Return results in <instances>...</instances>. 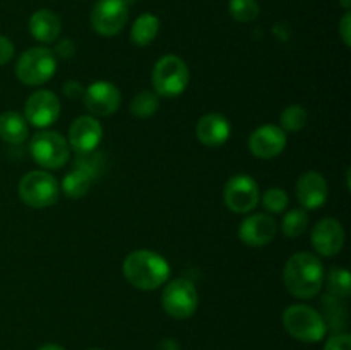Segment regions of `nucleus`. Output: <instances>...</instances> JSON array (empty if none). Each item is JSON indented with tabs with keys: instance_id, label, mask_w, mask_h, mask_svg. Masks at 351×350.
<instances>
[{
	"instance_id": "nucleus-33",
	"label": "nucleus",
	"mask_w": 351,
	"mask_h": 350,
	"mask_svg": "<svg viewBox=\"0 0 351 350\" xmlns=\"http://www.w3.org/2000/svg\"><path fill=\"white\" fill-rule=\"evenodd\" d=\"M62 89H64V95L67 96V98L77 100V98H82L86 88L81 84V82H77V81H67Z\"/></svg>"
},
{
	"instance_id": "nucleus-8",
	"label": "nucleus",
	"mask_w": 351,
	"mask_h": 350,
	"mask_svg": "<svg viewBox=\"0 0 351 350\" xmlns=\"http://www.w3.org/2000/svg\"><path fill=\"white\" fill-rule=\"evenodd\" d=\"M161 305L173 319H187L199 307V294L195 285L187 278H175L165 283Z\"/></svg>"
},
{
	"instance_id": "nucleus-13",
	"label": "nucleus",
	"mask_w": 351,
	"mask_h": 350,
	"mask_svg": "<svg viewBox=\"0 0 351 350\" xmlns=\"http://www.w3.org/2000/svg\"><path fill=\"white\" fill-rule=\"evenodd\" d=\"M345 229L336 218H322L314 225L311 233L312 247L322 257H332L345 246Z\"/></svg>"
},
{
	"instance_id": "nucleus-30",
	"label": "nucleus",
	"mask_w": 351,
	"mask_h": 350,
	"mask_svg": "<svg viewBox=\"0 0 351 350\" xmlns=\"http://www.w3.org/2000/svg\"><path fill=\"white\" fill-rule=\"evenodd\" d=\"M324 350H351V336L348 333H335L326 342Z\"/></svg>"
},
{
	"instance_id": "nucleus-15",
	"label": "nucleus",
	"mask_w": 351,
	"mask_h": 350,
	"mask_svg": "<svg viewBox=\"0 0 351 350\" xmlns=\"http://www.w3.org/2000/svg\"><path fill=\"white\" fill-rule=\"evenodd\" d=\"M103 139V127L96 117L82 115L72 122L69 129V148L75 153H91L96 151Z\"/></svg>"
},
{
	"instance_id": "nucleus-3",
	"label": "nucleus",
	"mask_w": 351,
	"mask_h": 350,
	"mask_svg": "<svg viewBox=\"0 0 351 350\" xmlns=\"http://www.w3.org/2000/svg\"><path fill=\"white\" fill-rule=\"evenodd\" d=\"M283 326L288 335L304 343L321 342L328 331V323L317 309L307 304H293L285 309Z\"/></svg>"
},
{
	"instance_id": "nucleus-2",
	"label": "nucleus",
	"mask_w": 351,
	"mask_h": 350,
	"mask_svg": "<svg viewBox=\"0 0 351 350\" xmlns=\"http://www.w3.org/2000/svg\"><path fill=\"white\" fill-rule=\"evenodd\" d=\"M122 271L125 280L134 288L153 292L163 287L170 278V264L161 254L147 249H137L127 254Z\"/></svg>"
},
{
	"instance_id": "nucleus-18",
	"label": "nucleus",
	"mask_w": 351,
	"mask_h": 350,
	"mask_svg": "<svg viewBox=\"0 0 351 350\" xmlns=\"http://www.w3.org/2000/svg\"><path fill=\"white\" fill-rule=\"evenodd\" d=\"M232 124L221 113H208L201 117L195 126V137L206 148L223 146L230 139Z\"/></svg>"
},
{
	"instance_id": "nucleus-10",
	"label": "nucleus",
	"mask_w": 351,
	"mask_h": 350,
	"mask_svg": "<svg viewBox=\"0 0 351 350\" xmlns=\"http://www.w3.org/2000/svg\"><path fill=\"white\" fill-rule=\"evenodd\" d=\"M129 19V5L122 0H99L91 10V26L101 36H115Z\"/></svg>"
},
{
	"instance_id": "nucleus-21",
	"label": "nucleus",
	"mask_w": 351,
	"mask_h": 350,
	"mask_svg": "<svg viewBox=\"0 0 351 350\" xmlns=\"http://www.w3.org/2000/svg\"><path fill=\"white\" fill-rule=\"evenodd\" d=\"M160 19L154 14H141L132 24L130 30V41L137 47H147L154 41L158 31H160Z\"/></svg>"
},
{
	"instance_id": "nucleus-32",
	"label": "nucleus",
	"mask_w": 351,
	"mask_h": 350,
	"mask_svg": "<svg viewBox=\"0 0 351 350\" xmlns=\"http://www.w3.org/2000/svg\"><path fill=\"white\" fill-rule=\"evenodd\" d=\"M339 36H341L343 43L346 47H351V14L350 10H346V14L343 16L341 23H339Z\"/></svg>"
},
{
	"instance_id": "nucleus-29",
	"label": "nucleus",
	"mask_w": 351,
	"mask_h": 350,
	"mask_svg": "<svg viewBox=\"0 0 351 350\" xmlns=\"http://www.w3.org/2000/svg\"><path fill=\"white\" fill-rule=\"evenodd\" d=\"M261 201L266 211L269 213H283L288 208V194L281 187H271L261 196Z\"/></svg>"
},
{
	"instance_id": "nucleus-25",
	"label": "nucleus",
	"mask_w": 351,
	"mask_h": 350,
	"mask_svg": "<svg viewBox=\"0 0 351 350\" xmlns=\"http://www.w3.org/2000/svg\"><path fill=\"white\" fill-rule=\"evenodd\" d=\"M324 278L328 281V292L335 299H346L351 294V277L346 268H332Z\"/></svg>"
},
{
	"instance_id": "nucleus-23",
	"label": "nucleus",
	"mask_w": 351,
	"mask_h": 350,
	"mask_svg": "<svg viewBox=\"0 0 351 350\" xmlns=\"http://www.w3.org/2000/svg\"><path fill=\"white\" fill-rule=\"evenodd\" d=\"M158 106H160V96L154 91L144 89L137 93L130 102V113L137 119H149L158 112Z\"/></svg>"
},
{
	"instance_id": "nucleus-24",
	"label": "nucleus",
	"mask_w": 351,
	"mask_h": 350,
	"mask_svg": "<svg viewBox=\"0 0 351 350\" xmlns=\"http://www.w3.org/2000/svg\"><path fill=\"white\" fill-rule=\"evenodd\" d=\"M308 226V216L307 209L295 208L290 209L287 215L281 220V232L288 237V239H297V237L304 235V232Z\"/></svg>"
},
{
	"instance_id": "nucleus-9",
	"label": "nucleus",
	"mask_w": 351,
	"mask_h": 350,
	"mask_svg": "<svg viewBox=\"0 0 351 350\" xmlns=\"http://www.w3.org/2000/svg\"><path fill=\"white\" fill-rule=\"evenodd\" d=\"M261 201L259 184L247 174H235L223 187V202L233 213H250Z\"/></svg>"
},
{
	"instance_id": "nucleus-28",
	"label": "nucleus",
	"mask_w": 351,
	"mask_h": 350,
	"mask_svg": "<svg viewBox=\"0 0 351 350\" xmlns=\"http://www.w3.org/2000/svg\"><path fill=\"white\" fill-rule=\"evenodd\" d=\"M74 168L84 172L91 180H95L103 170V156L98 154L96 151H91V153H81L75 156Z\"/></svg>"
},
{
	"instance_id": "nucleus-37",
	"label": "nucleus",
	"mask_w": 351,
	"mask_h": 350,
	"mask_svg": "<svg viewBox=\"0 0 351 350\" xmlns=\"http://www.w3.org/2000/svg\"><path fill=\"white\" fill-rule=\"evenodd\" d=\"M339 2H341V5L345 7L346 10H350V7H351V0H339Z\"/></svg>"
},
{
	"instance_id": "nucleus-11",
	"label": "nucleus",
	"mask_w": 351,
	"mask_h": 350,
	"mask_svg": "<svg viewBox=\"0 0 351 350\" xmlns=\"http://www.w3.org/2000/svg\"><path fill=\"white\" fill-rule=\"evenodd\" d=\"M60 100L53 91L40 89L29 95L24 105V119L27 124L45 129V127L53 126L60 117Z\"/></svg>"
},
{
	"instance_id": "nucleus-34",
	"label": "nucleus",
	"mask_w": 351,
	"mask_h": 350,
	"mask_svg": "<svg viewBox=\"0 0 351 350\" xmlns=\"http://www.w3.org/2000/svg\"><path fill=\"white\" fill-rule=\"evenodd\" d=\"M74 51H75L74 41L69 40V38H64L62 41H58V45H57V48H55L53 54L58 55V57H62V58H71L72 55H74Z\"/></svg>"
},
{
	"instance_id": "nucleus-12",
	"label": "nucleus",
	"mask_w": 351,
	"mask_h": 350,
	"mask_svg": "<svg viewBox=\"0 0 351 350\" xmlns=\"http://www.w3.org/2000/svg\"><path fill=\"white\" fill-rule=\"evenodd\" d=\"M82 102L93 117H108L119 110L122 95L115 84L108 81H96L84 89Z\"/></svg>"
},
{
	"instance_id": "nucleus-31",
	"label": "nucleus",
	"mask_w": 351,
	"mask_h": 350,
	"mask_svg": "<svg viewBox=\"0 0 351 350\" xmlns=\"http://www.w3.org/2000/svg\"><path fill=\"white\" fill-rule=\"evenodd\" d=\"M14 57V45L7 36L0 34V65H5L12 60Z\"/></svg>"
},
{
	"instance_id": "nucleus-14",
	"label": "nucleus",
	"mask_w": 351,
	"mask_h": 350,
	"mask_svg": "<svg viewBox=\"0 0 351 350\" xmlns=\"http://www.w3.org/2000/svg\"><path fill=\"white\" fill-rule=\"evenodd\" d=\"M287 141V132L280 126L266 124L250 134L249 151L259 160H271L283 153Z\"/></svg>"
},
{
	"instance_id": "nucleus-6",
	"label": "nucleus",
	"mask_w": 351,
	"mask_h": 350,
	"mask_svg": "<svg viewBox=\"0 0 351 350\" xmlns=\"http://www.w3.org/2000/svg\"><path fill=\"white\" fill-rule=\"evenodd\" d=\"M57 55L45 47H33L24 51L16 64V75L23 84L40 86L53 78Z\"/></svg>"
},
{
	"instance_id": "nucleus-4",
	"label": "nucleus",
	"mask_w": 351,
	"mask_h": 350,
	"mask_svg": "<svg viewBox=\"0 0 351 350\" xmlns=\"http://www.w3.org/2000/svg\"><path fill=\"white\" fill-rule=\"evenodd\" d=\"M21 201L34 209L50 208L58 201L60 185L57 178L47 170H31L19 180L17 185Z\"/></svg>"
},
{
	"instance_id": "nucleus-22",
	"label": "nucleus",
	"mask_w": 351,
	"mask_h": 350,
	"mask_svg": "<svg viewBox=\"0 0 351 350\" xmlns=\"http://www.w3.org/2000/svg\"><path fill=\"white\" fill-rule=\"evenodd\" d=\"M91 184L93 180L84 174V172L74 168V170H71L64 177V180H62V185H60V191L64 192L67 198L81 199L88 194Z\"/></svg>"
},
{
	"instance_id": "nucleus-35",
	"label": "nucleus",
	"mask_w": 351,
	"mask_h": 350,
	"mask_svg": "<svg viewBox=\"0 0 351 350\" xmlns=\"http://www.w3.org/2000/svg\"><path fill=\"white\" fill-rule=\"evenodd\" d=\"M156 350H182L180 345H178L177 340L173 338H165L158 343Z\"/></svg>"
},
{
	"instance_id": "nucleus-36",
	"label": "nucleus",
	"mask_w": 351,
	"mask_h": 350,
	"mask_svg": "<svg viewBox=\"0 0 351 350\" xmlns=\"http://www.w3.org/2000/svg\"><path fill=\"white\" fill-rule=\"evenodd\" d=\"M38 350H65V349H64V347L57 345V343H48V345L40 347V349H38Z\"/></svg>"
},
{
	"instance_id": "nucleus-39",
	"label": "nucleus",
	"mask_w": 351,
	"mask_h": 350,
	"mask_svg": "<svg viewBox=\"0 0 351 350\" xmlns=\"http://www.w3.org/2000/svg\"><path fill=\"white\" fill-rule=\"evenodd\" d=\"M91 350H101V349H91Z\"/></svg>"
},
{
	"instance_id": "nucleus-20",
	"label": "nucleus",
	"mask_w": 351,
	"mask_h": 350,
	"mask_svg": "<svg viewBox=\"0 0 351 350\" xmlns=\"http://www.w3.org/2000/svg\"><path fill=\"white\" fill-rule=\"evenodd\" d=\"M29 134V124L17 112H3L0 115V139L7 144H23Z\"/></svg>"
},
{
	"instance_id": "nucleus-38",
	"label": "nucleus",
	"mask_w": 351,
	"mask_h": 350,
	"mask_svg": "<svg viewBox=\"0 0 351 350\" xmlns=\"http://www.w3.org/2000/svg\"><path fill=\"white\" fill-rule=\"evenodd\" d=\"M122 2L125 3V5H130V3H134V2H136V0H122Z\"/></svg>"
},
{
	"instance_id": "nucleus-26",
	"label": "nucleus",
	"mask_w": 351,
	"mask_h": 350,
	"mask_svg": "<svg viewBox=\"0 0 351 350\" xmlns=\"http://www.w3.org/2000/svg\"><path fill=\"white\" fill-rule=\"evenodd\" d=\"M281 129L285 132H297L302 130L307 124V110L302 105H288L280 115Z\"/></svg>"
},
{
	"instance_id": "nucleus-5",
	"label": "nucleus",
	"mask_w": 351,
	"mask_h": 350,
	"mask_svg": "<svg viewBox=\"0 0 351 350\" xmlns=\"http://www.w3.org/2000/svg\"><path fill=\"white\" fill-rule=\"evenodd\" d=\"M191 72L187 64L177 55H165L154 64L153 88L158 96L175 98L187 89Z\"/></svg>"
},
{
	"instance_id": "nucleus-16",
	"label": "nucleus",
	"mask_w": 351,
	"mask_h": 350,
	"mask_svg": "<svg viewBox=\"0 0 351 350\" xmlns=\"http://www.w3.org/2000/svg\"><path fill=\"white\" fill-rule=\"evenodd\" d=\"M278 232L276 222L266 213H254L245 216L239 226V239L249 247H264L274 239Z\"/></svg>"
},
{
	"instance_id": "nucleus-27",
	"label": "nucleus",
	"mask_w": 351,
	"mask_h": 350,
	"mask_svg": "<svg viewBox=\"0 0 351 350\" xmlns=\"http://www.w3.org/2000/svg\"><path fill=\"white\" fill-rule=\"evenodd\" d=\"M228 10L239 23H252L261 14L259 3L256 0H230Z\"/></svg>"
},
{
	"instance_id": "nucleus-1",
	"label": "nucleus",
	"mask_w": 351,
	"mask_h": 350,
	"mask_svg": "<svg viewBox=\"0 0 351 350\" xmlns=\"http://www.w3.org/2000/svg\"><path fill=\"white\" fill-rule=\"evenodd\" d=\"M324 264L315 254L300 250L290 256L283 270V283L297 299H314L324 285Z\"/></svg>"
},
{
	"instance_id": "nucleus-17",
	"label": "nucleus",
	"mask_w": 351,
	"mask_h": 350,
	"mask_svg": "<svg viewBox=\"0 0 351 350\" xmlns=\"http://www.w3.org/2000/svg\"><path fill=\"white\" fill-rule=\"evenodd\" d=\"M295 194L304 209H319L328 201V180L315 170L305 172L298 177Z\"/></svg>"
},
{
	"instance_id": "nucleus-19",
	"label": "nucleus",
	"mask_w": 351,
	"mask_h": 350,
	"mask_svg": "<svg viewBox=\"0 0 351 350\" xmlns=\"http://www.w3.org/2000/svg\"><path fill=\"white\" fill-rule=\"evenodd\" d=\"M31 36L40 43H53L62 33L60 17L50 9H40L29 19Z\"/></svg>"
},
{
	"instance_id": "nucleus-7",
	"label": "nucleus",
	"mask_w": 351,
	"mask_h": 350,
	"mask_svg": "<svg viewBox=\"0 0 351 350\" xmlns=\"http://www.w3.org/2000/svg\"><path fill=\"white\" fill-rule=\"evenodd\" d=\"M29 153L40 167L47 170H58L71 158L67 139L55 130H41L29 141Z\"/></svg>"
}]
</instances>
